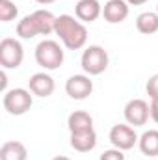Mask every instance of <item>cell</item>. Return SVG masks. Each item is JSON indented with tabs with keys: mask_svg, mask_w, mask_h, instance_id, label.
Here are the masks:
<instances>
[{
	"mask_svg": "<svg viewBox=\"0 0 158 160\" xmlns=\"http://www.w3.org/2000/svg\"><path fill=\"white\" fill-rule=\"evenodd\" d=\"M17 15H19V8L15 6V2H11V0H0V21L2 22L15 21Z\"/></svg>",
	"mask_w": 158,
	"mask_h": 160,
	"instance_id": "cell-19",
	"label": "cell"
},
{
	"mask_svg": "<svg viewBox=\"0 0 158 160\" xmlns=\"http://www.w3.org/2000/svg\"><path fill=\"white\" fill-rule=\"evenodd\" d=\"M54 34L60 36L63 47L69 48V50H80L87 43V28H86V24L80 22L78 19H75L73 15H67V13L56 17Z\"/></svg>",
	"mask_w": 158,
	"mask_h": 160,
	"instance_id": "cell-1",
	"label": "cell"
},
{
	"mask_svg": "<svg viewBox=\"0 0 158 160\" xmlns=\"http://www.w3.org/2000/svg\"><path fill=\"white\" fill-rule=\"evenodd\" d=\"M75 15L80 22H93L102 15V6L99 0H78L75 6Z\"/></svg>",
	"mask_w": 158,
	"mask_h": 160,
	"instance_id": "cell-11",
	"label": "cell"
},
{
	"mask_svg": "<svg viewBox=\"0 0 158 160\" xmlns=\"http://www.w3.org/2000/svg\"><path fill=\"white\" fill-rule=\"evenodd\" d=\"M52 160H71L69 157H63V155H60V157H54Z\"/></svg>",
	"mask_w": 158,
	"mask_h": 160,
	"instance_id": "cell-26",
	"label": "cell"
},
{
	"mask_svg": "<svg viewBox=\"0 0 158 160\" xmlns=\"http://www.w3.org/2000/svg\"><path fill=\"white\" fill-rule=\"evenodd\" d=\"M138 145L145 157H158V130H155V128L145 130L140 136Z\"/></svg>",
	"mask_w": 158,
	"mask_h": 160,
	"instance_id": "cell-17",
	"label": "cell"
},
{
	"mask_svg": "<svg viewBox=\"0 0 158 160\" xmlns=\"http://www.w3.org/2000/svg\"><path fill=\"white\" fill-rule=\"evenodd\" d=\"M0 80H2V82H0V88H2V91L6 93V91H7V89H6V88H7V75H6V69L0 71Z\"/></svg>",
	"mask_w": 158,
	"mask_h": 160,
	"instance_id": "cell-23",
	"label": "cell"
},
{
	"mask_svg": "<svg viewBox=\"0 0 158 160\" xmlns=\"http://www.w3.org/2000/svg\"><path fill=\"white\" fill-rule=\"evenodd\" d=\"M2 104H4V110L9 116H22V114H26L32 108V104H34V93L30 89H24V88L7 89L4 93Z\"/></svg>",
	"mask_w": 158,
	"mask_h": 160,
	"instance_id": "cell-3",
	"label": "cell"
},
{
	"mask_svg": "<svg viewBox=\"0 0 158 160\" xmlns=\"http://www.w3.org/2000/svg\"><path fill=\"white\" fill-rule=\"evenodd\" d=\"M128 2L126 0H108L102 8V17L110 24H119L128 17Z\"/></svg>",
	"mask_w": 158,
	"mask_h": 160,
	"instance_id": "cell-10",
	"label": "cell"
},
{
	"mask_svg": "<svg viewBox=\"0 0 158 160\" xmlns=\"http://www.w3.org/2000/svg\"><path fill=\"white\" fill-rule=\"evenodd\" d=\"M32 19H34V24H36L39 36H48V34L54 32L56 17H54L48 9H36V11L32 13Z\"/></svg>",
	"mask_w": 158,
	"mask_h": 160,
	"instance_id": "cell-13",
	"label": "cell"
},
{
	"mask_svg": "<svg viewBox=\"0 0 158 160\" xmlns=\"http://www.w3.org/2000/svg\"><path fill=\"white\" fill-rule=\"evenodd\" d=\"M99 160H125V155H123V151L121 149H106L101 157H99Z\"/></svg>",
	"mask_w": 158,
	"mask_h": 160,
	"instance_id": "cell-21",
	"label": "cell"
},
{
	"mask_svg": "<svg viewBox=\"0 0 158 160\" xmlns=\"http://www.w3.org/2000/svg\"><path fill=\"white\" fill-rule=\"evenodd\" d=\"M36 62L45 71H56L63 63V48L54 39H43L36 47Z\"/></svg>",
	"mask_w": 158,
	"mask_h": 160,
	"instance_id": "cell-2",
	"label": "cell"
},
{
	"mask_svg": "<svg viewBox=\"0 0 158 160\" xmlns=\"http://www.w3.org/2000/svg\"><path fill=\"white\" fill-rule=\"evenodd\" d=\"M128 2V6H141V4H145L147 0H126Z\"/></svg>",
	"mask_w": 158,
	"mask_h": 160,
	"instance_id": "cell-24",
	"label": "cell"
},
{
	"mask_svg": "<svg viewBox=\"0 0 158 160\" xmlns=\"http://www.w3.org/2000/svg\"><path fill=\"white\" fill-rule=\"evenodd\" d=\"M108 63H110L108 52L99 45H89L82 52V58H80V65H82L84 73L89 77H97V75L104 73L108 69Z\"/></svg>",
	"mask_w": 158,
	"mask_h": 160,
	"instance_id": "cell-4",
	"label": "cell"
},
{
	"mask_svg": "<svg viewBox=\"0 0 158 160\" xmlns=\"http://www.w3.org/2000/svg\"><path fill=\"white\" fill-rule=\"evenodd\" d=\"M67 127L71 132H82V130H89L93 128V118L84 112V110H75L69 118H67Z\"/></svg>",
	"mask_w": 158,
	"mask_h": 160,
	"instance_id": "cell-16",
	"label": "cell"
},
{
	"mask_svg": "<svg viewBox=\"0 0 158 160\" xmlns=\"http://www.w3.org/2000/svg\"><path fill=\"white\" fill-rule=\"evenodd\" d=\"M24 60V48L19 39L4 38L0 41V65L2 69H17Z\"/></svg>",
	"mask_w": 158,
	"mask_h": 160,
	"instance_id": "cell-5",
	"label": "cell"
},
{
	"mask_svg": "<svg viewBox=\"0 0 158 160\" xmlns=\"http://www.w3.org/2000/svg\"><path fill=\"white\" fill-rule=\"evenodd\" d=\"M17 36H19L21 39H32V38L39 36V34H37V28H36V24H34L32 13H30V15H24V17L17 22Z\"/></svg>",
	"mask_w": 158,
	"mask_h": 160,
	"instance_id": "cell-18",
	"label": "cell"
},
{
	"mask_svg": "<svg viewBox=\"0 0 158 160\" xmlns=\"http://www.w3.org/2000/svg\"><path fill=\"white\" fill-rule=\"evenodd\" d=\"M97 145V132L95 128L82 130V132H71V147L78 153H89Z\"/></svg>",
	"mask_w": 158,
	"mask_h": 160,
	"instance_id": "cell-12",
	"label": "cell"
},
{
	"mask_svg": "<svg viewBox=\"0 0 158 160\" xmlns=\"http://www.w3.org/2000/svg\"><path fill=\"white\" fill-rule=\"evenodd\" d=\"M37 4H43V6H47V4H52V2H56V0H36Z\"/></svg>",
	"mask_w": 158,
	"mask_h": 160,
	"instance_id": "cell-25",
	"label": "cell"
},
{
	"mask_svg": "<svg viewBox=\"0 0 158 160\" xmlns=\"http://www.w3.org/2000/svg\"><path fill=\"white\" fill-rule=\"evenodd\" d=\"M151 118V104L143 99H130L125 104V119L132 127H143Z\"/></svg>",
	"mask_w": 158,
	"mask_h": 160,
	"instance_id": "cell-7",
	"label": "cell"
},
{
	"mask_svg": "<svg viewBox=\"0 0 158 160\" xmlns=\"http://www.w3.org/2000/svg\"><path fill=\"white\" fill-rule=\"evenodd\" d=\"M28 89L36 95V97H50L52 93H54V89H56V82L54 78L48 75V73H36V75H32L30 80H28Z\"/></svg>",
	"mask_w": 158,
	"mask_h": 160,
	"instance_id": "cell-9",
	"label": "cell"
},
{
	"mask_svg": "<svg viewBox=\"0 0 158 160\" xmlns=\"http://www.w3.org/2000/svg\"><path fill=\"white\" fill-rule=\"evenodd\" d=\"M0 160H28V149L21 142H6L0 147Z\"/></svg>",
	"mask_w": 158,
	"mask_h": 160,
	"instance_id": "cell-14",
	"label": "cell"
},
{
	"mask_svg": "<svg viewBox=\"0 0 158 160\" xmlns=\"http://www.w3.org/2000/svg\"><path fill=\"white\" fill-rule=\"evenodd\" d=\"M156 13H158V6H156Z\"/></svg>",
	"mask_w": 158,
	"mask_h": 160,
	"instance_id": "cell-27",
	"label": "cell"
},
{
	"mask_svg": "<svg viewBox=\"0 0 158 160\" xmlns=\"http://www.w3.org/2000/svg\"><path fill=\"white\" fill-rule=\"evenodd\" d=\"M65 91L71 99L84 101L93 93V80L89 78V75H73L65 82Z\"/></svg>",
	"mask_w": 158,
	"mask_h": 160,
	"instance_id": "cell-8",
	"label": "cell"
},
{
	"mask_svg": "<svg viewBox=\"0 0 158 160\" xmlns=\"http://www.w3.org/2000/svg\"><path fill=\"white\" fill-rule=\"evenodd\" d=\"M145 91H147V95H149L151 99H158V73L156 75H153L151 78L147 80V84H145Z\"/></svg>",
	"mask_w": 158,
	"mask_h": 160,
	"instance_id": "cell-20",
	"label": "cell"
},
{
	"mask_svg": "<svg viewBox=\"0 0 158 160\" xmlns=\"http://www.w3.org/2000/svg\"><path fill=\"white\" fill-rule=\"evenodd\" d=\"M151 119L158 123V99H153L151 102Z\"/></svg>",
	"mask_w": 158,
	"mask_h": 160,
	"instance_id": "cell-22",
	"label": "cell"
},
{
	"mask_svg": "<svg viewBox=\"0 0 158 160\" xmlns=\"http://www.w3.org/2000/svg\"><path fill=\"white\" fill-rule=\"evenodd\" d=\"M108 140H110V143H112L116 149H121V151H128V149H132V147L138 143L140 136L136 134L134 127L119 123V125H114V127L110 128Z\"/></svg>",
	"mask_w": 158,
	"mask_h": 160,
	"instance_id": "cell-6",
	"label": "cell"
},
{
	"mask_svg": "<svg viewBox=\"0 0 158 160\" xmlns=\"http://www.w3.org/2000/svg\"><path fill=\"white\" fill-rule=\"evenodd\" d=\"M136 28L140 34L151 36L158 32V13L156 11H143L136 17Z\"/></svg>",
	"mask_w": 158,
	"mask_h": 160,
	"instance_id": "cell-15",
	"label": "cell"
}]
</instances>
